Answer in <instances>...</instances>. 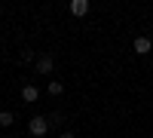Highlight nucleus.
I'll return each instance as SVG.
<instances>
[{"label": "nucleus", "mask_w": 153, "mask_h": 138, "mask_svg": "<svg viewBox=\"0 0 153 138\" xmlns=\"http://www.w3.org/2000/svg\"><path fill=\"white\" fill-rule=\"evenodd\" d=\"M61 138H76V135L74 132H61Z\"/></svg>", "instance_id": "nucleus-8"}, {"label": "nucleus", "mask_w": 153, "mask_h": 138, "mask_svg": "<svg viewBox=\"0 0 153 138\" xmlns=\"http://www.w3.org/2000/svg\"><path fill=\"white\" fill-rule=\"evenodd\" d=\"M46 129H49V120H43V117H31V120H28V132H31V135L43 138Z\"/></svg>", "instance_id": "nucleus-1"}, {"label": "nucleus", "mask_w": 153, "mask_h": 138, "mask_svg": "<svg viewBox=\"0 0 153 138\" xmlns=\"http://www.w3.org/2000/svg\"><path fill=\"white\" fill-rule=\"evenodd\" d=\"M37 98H40V92H37V86H34V83H28V86H25V89H22V101L34 104Z\"/></svg>", "instance_id": "nucleus-3"}, {"label": "nucleus", "mask_w": 153, "mask_h": 138, "mask_svg": "<svg viewBox=\"0 0 153 138\" xmlns=\"http://www.w3.org/2000/svg\"><path fill=\"white\" fill-rule=\"evenodd\" d=\"M52 68H55L52 55H40L37 58V74H52Z\"/></svg>", "instance_id": "nucleus-2"}, {"label": "nucleus", "mask_w": 153, "mask_h": 138, "mask_svg": "<svg viewBox=\"0 0 153 138\" xmlns=\"http://www.w3.org/2000/svg\"><path fill=\"white\" fill-rule=\"evenodd\" d=\"M12 123H16V117H12L9 110H0V126H3V129H9Z\"/></svg>", "instance_id": "nucleus-6"}, {"label": "nucleus", "mask_w": 153, "mask_h": 138, "mask_svg": "<svg viewBox=\"0 0 153 138\" xmlns=\"http://www.w3.org/2000/svg\"><path fill=\"white\" fill-rule=\"evenodd\" d=\"M71 12H74V16H86V12H89V0H74Z\"/></svg>", "instance_id": "nucleus-5"}, {"label": "nucleus", "mask_w": 153, "mask_h": 138, "mask_svg": "<svg viewBox=\"0 0 153 138\" xmlns=\"http://www.w3.org/2000/svg\"><path fill=\"white\" fill-rule=\"evenodd\" d=\"M135 52L144 55V52H153V43L147 40V37H135Z\"/></svg>", "instance_id": "nucleus-4"}, {"label": "nucleus", "mask_w": 153, "mask_h": 138, "mask_svg": "<svg viewBox=\"0 0 153 138\" xmlns=\"http://www.w3.org/2000/svg\"><path fill=\"white\" fill-rule=\"evenodd\" d=\"M0 12H3V9H0Z\"/></svg>", "instance_id": "nucleus-9"}, {"label": "nucleus", "mask_w": 153, "mask_h": 138, "mask_svg": "<svg viewBox=\"0 0 153 138\" xmlns=\"http://www.w3.org/2000/svg\"><path fill=\"white\" fill-rule=\"evenodd\" d=\"M61 92H65V86H61L58 80H52V83H49V95H61Z\"/></svg>", "instance_id": "nucleus-7"}]
</instances>
